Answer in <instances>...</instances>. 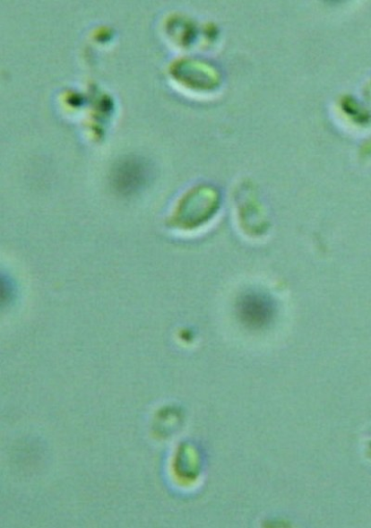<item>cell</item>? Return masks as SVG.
<instances>
[{
    "instance_id": "1",
    "label": "cell",
    "mask_w": 371,
    "mask_h": 528,
    "mask_svg": "<svg viewBox=\"0 0 371 528\" xmlns=\"http://www.w3.org/2000/svg\"><path fill=\"white\" fill-rule=\"evenodd\" d=\"M151 177V169L141 158L131 157L119 162L113 171V185L121 195H130L143 190Z\"/></svg>"
},
{
    "instance_id": "2",
    "label": "cell",
    "mask_w": 371,
    "mask_h": 528,
    "mask_svg": "<svg viewBox=\"0 0 371 528\" xmlns=\"http://www.w3.org/2000/svg\"><path fill=\"white\" fill-rule=\"evenodd\" d=\"M273 307L271 301L260 295H248L240 304L242 319L252 327H262L270 323Z\"/></svg>"
}]
</instances>
